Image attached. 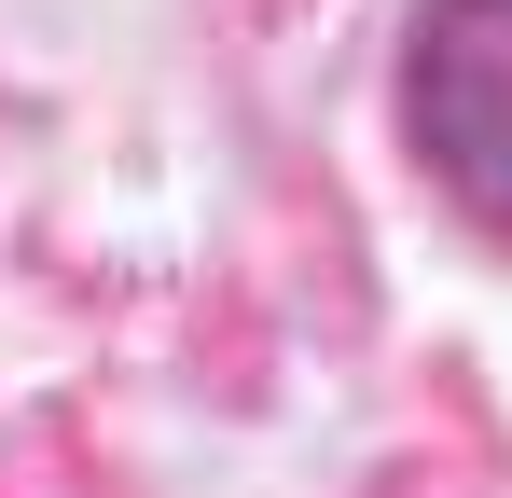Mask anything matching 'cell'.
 <instances>
[{"instance_id": "1", "label": "cell", "mask_w": 512, "mask_h": 498, "mask_svg": "<svg viewBox=\"0 0 512 498\" xmlns=\"http://www.w3.org/2000/svg\"><path fill=\"white\" fill-rule=\"evenodd\" d=\"M402 139L471 222L512 236V0H416V28H402Z\"/></svg>"}]
</instances>
